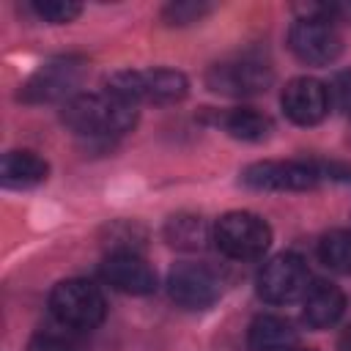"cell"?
<instances>
[{"label":"cell","instance_id":"obj_13","mask_svg":"<svg viewBox=\"0 0 351 351\" xmlns=\"http://www.w3.org/2000/svg\"><path fill=\"white\" fill-rule=\"evenodd\" d=\"M343 310H346V293L329 280H315L302 296V321L310 329H326L337 324Z\"/></svg>","mask_w":351,"mask_h":351},{"label":"cell","instance_id":"obj_20","mask_svg":"<svg viewBox=\"0 0 351 351\" xmlns=\"http://www.w3.org/2000/svg\"><path fill=\"white\" fill-rule=\"evenodd\" d=\"M33 11L41 19L52 22V25H66V22H74L82 14V5L74 3V0H36Z\"/></svg>","mask_w":351,"mask_h":351},{"label":"cell","instance_id":"obj_5","mask_svg":"<svg viewBox=\"0 0 351 351\" xmlns=\"http://www.w3.org/2000/svg\"><path fill=\"white\" fill-rule=\"evenodd\" d=\"M49 310L60 324H66L71 329H93L104 321L107 304H104L101 291L93 282L71 277L52 288Z\"/></svg>","mask_w":351,"mask_h":351},{"label":"cell","instance_id":"obj_2","mask_svg":"<svg viewBox=\"0 0 351 351\" xmlns=\"http://www.w3.org/2000/svg\"><path fill=\"white\" fill-rule=\"evenodd\" d=\"M104 90L129 104H173L189 93V80L176 69H121L107 77Z\"/></svg>","mask_w":351,"mask_h":351},{"label":"cell","instance_id":"obj_3","mask_svg":"<svg viewBox=\"0 0 351 351\" xmlns=\"http://www.w3.org/2000/svg\"><path fill=\"white\" fill-rule=\"evenodd\" d=\"M88 71V63L82 58L66 55L44 63L30 74V80L22 85L19 99L27 104H49V101H69L77 96V88L82 85Z\"/></svg>","mask_w":351,"mask_h":351},{"label":"cell","instance_id":"obj_25","mask_svg":"<svg viewBox=\"0 0 351 351\" xmlns=\"http://www.w3.org/2000/svg\"><path fill=\"white\" fill-rule=\"evenodd\" d=\"M337 351H351V326L343 329V335H340V340H337Z\"/></svg>","mask_w":351,"mask_h":351},{"label":"cell","instance_id":"obj_8","mask_svg":"<svg viewBox=\"0 0 351 351\" xmlns=\"http://www.w3.org/2000/svg\"><path fill=\"white\" fill-rule=\"evenodd\" d=\"M274 82V71L271 66H266L263 60H228V63H214L206 71V85L214 93L222 96H258L263 90H269V85Z\"/></svg>","mask_w":351,"mask_h":351},{"label":"cell","instance_id":"obj_10","mask_svg":"<svg viewBox=\"0 0 351 351\" xmlns=\"http://www.w3.org/2000/svg\"><path fill=\"white\" fill-rule=\"evenodd\" d=\"M291 52L310 66L335 63L343 52V38L329 19H296L288 30Z\"/></svg>","mask_w":351,"mask_h":351},{"label":"cell","instance_id":"obj_22","mask_svg":"<svg viewBox=\"0 0 351 351\" xmlns=\"http://www.w3.org/2000/svg\"><path fill=\"white\" fill-rule=\"evenodd\" d=\"M332 99L337 104V110H343L346 115H351V69L340 71L332 82Z\"/></svg>","mask_w":351,"mask_h":351},{"label":"cell","instance_id":"obj_9","mask_svg":"<svg viewBox=\"0 0 351 351\" xmlns=\"http://www.w3.org/2000/svg\"><path fill=\"white\" fill-rule=\"evenodd\" d=\"M167 293L184 310H206L222 293V280L203 263H178L167 274Z\"/></svg>","mask_w":351,"mask_h":351},{"label":"cell","instance_id":"obj_18","mask_svg":"<svg viewBox=\"0 0 351 351\" xmlns=\"http://www.w3.org/2000/svg\"><path fill=\"white\" fill-rule=\"evenodd\" d=\"M318 258L324 266L340 274H351V230H329L318 241Z\"/></svg>","mask_w":351,"mask_h":351},{"label":"cell","instance_id":"obj_26","mask_svg":"<svg viewBox=\"0 0 351 351\" xmlns=\"http://www.w3.org/2000/svg\"><path fill=\"white\" fill-rule=\"evenodd\" d=\"M296 351H315V348H296Z\"/></svg>","mask_w":351,"mask_h":351},{"label":"cell","instance_id":"obj_19","mask_svg":"<svg viewBox=\"0 0 351 351\" xmlns=\"http://www.w3.org/2000/svg\"><path fill=\"white\" fill-rule=\"evenodd\" d=\"M104 233H107V247L112 252H134V255H140V250L145 244V230L137 222H129V219H118V222L107 225Z\"/></svg>","mask_w":351,"mask_h":351},{"label":"cell","instance_id":"obj_12","mask_svg":"<svg viewBox=\"0 0 351 351\" xmlns=\"http://www.w3.org/2000/svg\"><path fill=\"white\" fill-rule=\"evenodd\" d=\"M101 277L121 293L145 296L156 291V271L143 255L134 252H112L101 263Z\"/></svg>","mask_w":351,"mask_h":351},{"label":"cell","instance_id":"obj_15","mask_svg":"<svg viewBox=\"0 0 351 351\" xmlns=\"http://www.w3.org/2000/svg\"><path fill=\"white\" fill-rule=\"evenodd\" d=\"M47 176H49V165L38 154H33V151H8V154H3L0 178L8 189L38 186L41 181H47Z\"/></svg>","mask_w":351,"mask_h":351},{"label":"cell","instance_id":"obj_23","mask_svg":"<svg viewBox=\"0 0 351 351\" xmlns=\"http://www.w3.org/2000/svg\"><path fill=\"white\" fill-rule=\"evenodd\" d=\"M315 162V159H313ZM321 178H332V181H346L351 184V167L348 165H337V162H315Z\"/></svg>","mask_w":351,"mask_h":351},{"label":"cell","instance_id":"obj_14","mask_svg":"<svg viewBox=\"0 0 351 351\" xmlns=\"http://www.w3.org/2000/svg\"><path fill=\"white\" fill-rule=\"evenodd\" d=\"M250 351H296L299 332L280 315H258L247 332Z\"/></svg>","mask_w":351,"mask_h":351},{"label":"cell","instance_id":"obj_17","mask_svg":"<svg viewBox=\"0 0 351 351\" xmlns=\"http://www.w3.org/2000/svg\"><path fill=\"white\" fill-rule=\"evenodd\" d=\"M219 121H222V126H225V132H228L230 137L244 140V143H261V140H266V137L271 134V129H274L271 118L263 115V112H258V110H252V107L230 110V112H225Z\"/></svg>","mask_w":351,"mask_h":351},{"label":"cell","instance_id":"obj_21","mask_svg":"<svg viewBox=\"0 0 351 351\" xmlns=\"http://www.w3.org/2000/svg\"><path fill=\"white\" fill-rule=\"evenodd\" d=\"M211 11L208 3H200V0H181V3H170L165 11H162V19L167 25H192V22H200L206 14Z\"/></svg>","mask_w":351,"mask_h":351},{"label":"cell","instance_id":"obj_7","mask_svg":"<svg viewBox=\"0 0 351 351\" xmlns=\"http://www.w3.org/2000/svg\"><path fill=\"white\" fill-rule=\"evenodd\" d=\"M307 288H310L307 263L293 252L274 255L258 271V296L269 304H291L299 296H304Z\"/></svg>","mask_w":351,"mask_h":351},{"label":"cell","instance_id":"obj_11","mask_svg":"<svg viewBox=\"0 0 351 351\" xmlns=\"http://www.w3.org/2000/svg\"><path fill=\"white\" fill-rule=\"evenodd\" d=\"M329 90L321 80L315 77H296L291 80L282 93H280V104L288 121H293L296 126H315L329 115Z\"/></svg>","mask_w":351,"mask_h":351},{"label":"cell","instance_id":"obj_1","mask_svg":"<svg viewBox=\"0 0 351 351\" xmlns=\"http://www.w3.org/2000/svg\"><path fill=\"white\" fill-rule=\"evenodd\" d=\"M63 123L85 137H112L123 134L137 123L134 104L112 93H77L60 110Z\"/></svg>","mask_w":351,"mask_h":351},{"label":"cell","instance_id":"obj_16","mask_svg":"<svg viewBox=\"0 0 351 351\" xmlns=\"http://www.w3.org/2000/svg\"><path fill=\"white\" fill-rule=\"evenodd\" d=\"M165 239L176 250L197 252L211 241V230H208L206 219L197 214H173L165 222Z\"/></svg>","mask_w":351,"mask_h":351},{"label":"cell","instance_id":"obj_6","mask_svg":"<svg viewBox=\"0 0 351 351\" xmlns=\"http://www.w3.org/2000/svg\"><path fill=\"white\" fill-rule=\"evenodd\" d=\"M241 181L250 189H261V192H304V189H313L321 184V173H318L315 162L266 159V162L250 165L241 173Z\"/></svg>","mask_w":351,"mask_h":351},{"label":"cell","instance_id":"obj_4","mask_svg":"<svg viewBox=\"0 0 351 351\" xmlns=\"http://www.w3.org/2000/svg\"><path fill=\"white\" fill-rule=\"evenodd\" d=\"M217 247L236 261L261 258L271 244V228L263 217L252 211H228L214 225Z\"/></svg>","mask_w":351,"mask_h":351},{"label":"cell","instance_id":"obj_24","mask_svg":"<svg viewBox=\"0 0 351 351\" xmlns=\"http://www.w3.org/2000/svg\"><path fill=\"white\" fill-rule=\"evenodd\" d=\"M27 351H74V348H71L66 340H60V337L38 335V337H33V340H30Z\"/></svg>","mask_w":351,"mask_h":351}]
</instances>
